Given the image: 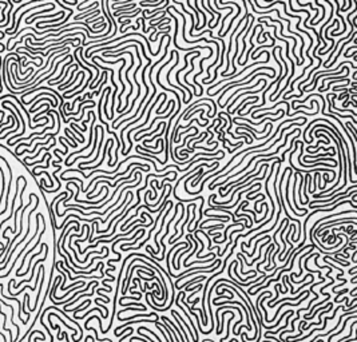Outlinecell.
<instances>
[{
  "label": "cell",
  "instance_id": "9",
  "mask_svg": "<svg viewBox=\"0 0 357 342\" xmlns=\"http://www.w3.org/2000/svg\"><path fill=\"white\" fill-rule=\"evenodd\" d=\"M356 292H357V287H354V289H352L351 292H348V293H349L352 297H354V295H356Z\"/></svg>",
  "mask_w": 357,
  "mask_h": 342
},
{
  "label": "cell",
  "instance_id": "12",
  "mask_svg": "<svg viewBox=\"0 0 357 342\" xmlns=\"http://www.w3.org/2000/svg\"><path fill=\"white\" fill-rule=\"evenodd\" d=\"M356 282H357V275H356V277L353 275V278L351 279V283H356Z\"/></svg>",
  "mask_w": 357,
  "mask_h": 342
},
{
  "label": "cell",
  "instance_id": "11",
  "mask_svg": "<svg viewBox=\"0 0 357 342\" xmlns=\"http://www.w3.org/2000/svg\"><path fill=\"white\" fill-rule=\"evenodd\" d=\"M353 80H354V82H357V70L353 72Z\"/></svg>",
  "mask_w": 357,
  "mask_h": 342
},
{
  "label": "cell",
  "instance_id": "7",
  "mask_svg": "<svg viewBox=\"0 0 357 342\" xmlns=\"http://www.w3.org/2000/svg\"><path fill=\"white\" fill-rule=\"evenodd\" d=\"M356 271H357V265H356V266H353V267H351V269H349V271H348V274L354 275V274H356Z\"/></svg>",
  "mask_w": 357,
  "mask_h": 342
},
{
  "label": "cell",
  "instance_id": "5",
  "mask_svg": "<svg viewBox=\"0 0 357 342\" xmlns=\"http://www.w3.org/2000/svg\"><path fill=\"white\" fill-rule=\"evenodd\" d=\"M348 292H349L348 289H342V290H340V292H337V290H335V292H333V293H335V294H336V297H335V302H337V299H338V298H340V295H341V294H346Z\"/></svg>",
  "mask_w": 357,
  "mask_h": 342
},
{
  "label": "cell",
  "instance_id": "14",
  "mask_svg": "<svg viewBox=\"0 0 357 342\" xmlns=\"http://www.w3.org/2000/svg\"><path fill=\"white\" fill-rule=\"evenodd\" d=\"M268 342H269V341H268ZM270 342H272V341H270Z\"/></svg>",
  "mask_w": 357,
  "mask_h": 342
},
{
  "label": "cell",
  "instance_id": "4",
  "mask_svg": "<svg viewBox=\"0 0 357 342\" xmlns=\"http://www.w3.org/2000/svg\"><path fill=\"white\" fill-rule=\"evenodd\" d=\"M138 330H145V331H147V333H150V334H152V337H155V338H157V341H158V342H163V341H162V339H161V337H158V336H157V334H155L154 331H152V330L147 329V327H146V326H139V329H138Z\"/></svg>",
  "mask_w": 357,
  "mask_h": 342
},
{
  "label": "cell",
  "instance_id": "8",
  "mask_svg": "<svg viewBox=\"0 0 357 342\" xmlns=\"http://www.w3.org/2000/svg\"><path fill=\"white\" fill-rule=\"evenodd\" d=\"M356 258H357V250H354L353 254H352V256H351V261H352L351 263H356Z\"/></svg>",
  "mask_w": 357,
  "mask_h": 342
},
{
  "label": "cell",
  "instance_id": "13",
  "mask_svg": "<svg viewBox=\"0 0 357 342\" xmlns=\"http://www.w3.org/2000/svg\"><path fill=\"white\" fill-rule=\"evenodd\" d=\"M89 338H90V339H91V341H94V339H95V338H94V337H90V336H89Z\"/></svg>",
  "mask_w": 357,
  "mask_h": 342
},
{
  "label": "cell",
  "instance_id": "6",
  "mask_svg": "<svg viewBox=\"0 0 357 342\" xmlns=\"http://www.w3.org/2000/svg\"><path fill=\"white\" fill-rule=\"evenodd\" d=\"M354 230V225H349L348 227H345V230H344V233H352Z\"/></svg>",
  "mask_w": 357,
  "mask_h": 342
},
{
  "label": "cell",
  "instance_id": "1",
  "mask_svg": "<svg viewBox=\"0 0 357 342\" xmlns=\"http://www.w3.org/2000/svg\"><path fill=\"white\" fill-rule=\"evenodd\" d=\"M206 279V275H199V277H197V278H193V279H190L187 283H185V285H178L175 289H186V287H189V286H191L193 283H195V282H201V281H205Z\"/></svg>",
  "mask_w": 357,
  "mask_h": 342
},
{
  "label": "cell",
  "instance_id": "2",
  "mask_svg": "<svg viewBox=\"0 0 357 342\" xmlns=\"http://www.w3.org/2000/svg\"><path fill=\"white\" fill-rule=\"evenodd\" d=\"M84 75H86V72H83L82 75H80V82H79V84L76 86V87H72V88H71V90H68V91H66V92H64V94H63V95H62V96H63V99L66 98L67 95H70V94H72V92H75L76 90H78V87L83 84V80H84Z\"/></svg>",
  "mask_w": 357,
  "mask_h": 342
},
{
  "label": "cell",
  "instance_id": "10",
  "mask_svg": "<svg viewBox=\"0 0 357 342\" xmlns=\"http://www.w3.org/2000/svg\"><path fill=\"white\" fill-rule=\"evenodd\" d=\"M351 86H352V90H353V91H356V90H357V82H353Z\"/></svg>",
  "mask_w": 357,
  "mask_h": 342
},
{
  "label": "cell",
  "instance_id": "3",
  "mask_svg": "<svg viewBox=\"0 0 357 342\" xmlns=\"http://www.w3.org/2000/svg\"><path fill=\"white\" fill-rule=\"evenodd\" d=\"M190 209L193 210V219H190L189 221V223H187V230H189L190 233H191V226H193V223H194V221H195V209H197V206H195V203H190Z\"/></svg>",
  "mask_w": 357,
  "mask_h": 342
}]
</instances>
